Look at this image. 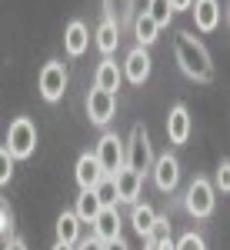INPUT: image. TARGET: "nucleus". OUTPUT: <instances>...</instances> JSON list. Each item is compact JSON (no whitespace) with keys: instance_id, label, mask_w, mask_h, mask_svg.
Masks as SVG:
<instances>
[{"instance_id":"obj_1","label":"nucleus","mask_w":230,"mask_h":250,"mask_svg":"<svg viewBox=\"0 0 230 250\" xmlns=\"http://www.w3.org/2000/svg\"><path fill=\"white\" fill-rule=\"evenodd\" d=\"M173 43H177V63H180V70H184L190 80L207 83V80L213 77V63H210L207 47L193 37V34H187V30H180Z\"/></svg>"},{"instance_id":"obj_2","label":"nucleus","mask_w":230,"mask_h":250,"mask_svg":"<svg viewBox=\"0 0 230 250\" xmlns=\"http://www.w3.org/2000/svg\"><path fill=\"white\" fill-rule=\"evenodd\" d=\"M34 147H37V127H34V120L30 117H17L10 124V130H7V154L14 157V160H27V157L34 154Z\"/></svg>"},{"instance_id":"obj_3","label":"nucleus","mask_w":230,"mask_h":250,"mask_svg":"<svg viewBox=\"0 0 230 250\" xmlns=\"http://www.w3.org/2000/svg\"><path fill=\"white\" fill-rule=\"evenodd\" d=\"M150 164H153L150 137H147V130H144V127H134V134H130V144L124 147V167L144 177V170H150Z\"/></svg>"},{"instance_id":"obj_4","label":"nucleus","mask_w":230,"mask_h":250,"mask_svg":"<svg viewBox=\"0 0 230 250\" xmlns=\"http://www.w3.org/2000/svg\"><path fill=\"white\" fill-rule=\"evenodd\" d=\"M37 87H40V97L47 104H57L60 97H63V90H67V67L60 60H47L43 70H40V77H37Z\"/></svg>"},{"instance_id":"obj_5","label":"nucleus","mask_w":230,"mask_h":250,"mask_svg":"<svg viewBox=\"0 0 230 250\" xmlns=\"http://www.w3.org/2000/svg\"><path fill=\"white\" fill-rule=\"evenodd\" d=\"M184 204H187V213H190V217H210L213 204H217V197H213V184H210V180H204V177H197L190 187H187Z\"/></svg>"},{"instance_id":"obj_6","label":"nucleus","mask_w":230,"mask_h":250,"mask_svg":"<svg viewBox=\"0 0 230 250\" xmlns=\"http://www.w3.org/2000/svg\"><path fill=\"white\" fill-rule=\"evenodd\" d=\"M97 164H100V173H107V177H114L120 167H124V140L117 134H104L100 137V144H97Z\"/></svg>"},{"instance_id":"obj_7","label":"nucleus","mask_w":230,"mask_h":250,"mask_svg":"<svg viewBox=\"0 0 230 250\" xmlns=\"http://www.w3.org/2000/svg\"><path fill=\"white\" fill-rule=\"evenodd\" d=\"M117 114V94H107V90H90L87 94V117H90V124L97 127H104V124H110Z\"/></svg>"},{"instance_id":"obj_8","label":"nucleus","mask_w":230,"mask_h":250,"mask_svg":"<svg viewBox=\"0 0 230 250\" xmlns=\"http://www.w3.org/2000/svg\"><path fill=\"white\" fill-rule=\"evenodd\" d=\"M153 167V184L160 187L164 193H170L177 184H180V160L173 154H164V157H157L150 164Z\"/></svg>"},{"instance_id":"obj_9","label":"nucleus","mask_w":230,"mask_h":250,"mask_svg":"<svg viewBox=\"0 0 230 250\" xmlns=\"http://www.w3.org/2000/svg\"><path fill=\"white\" fill-rule=\"evenodd\" d=\"M114 187H117V204H137L140 197V187H144V177L127 167H120L114 173Z\"/></svg>"},{"instance_id":"obj_10","label":"nucleus","mask_w":230,"mask_h":250,"mask_svg":"<svg viewBox=\"0 0 230 250\" xmlns=\"http://www.w3.org/2000/svg\"><path fill=\"white\" fill-rule=\"evenodd\" d=\"M90 224H94V237L100 244H110V240L120 237V213H117V207H100V213Z\"/></svg>"},{"instance_id":"obj_11","label":"nucleus","mask_w":230,"mask_h":250,"mask_svg":"<svg viewBox=\"0 0 230 250\" xmlns=\"http://www.w3.org/2000/svg\"><path fill=\"white\" fill-rule=\"evenodd\" d=\"M150 54H147V47H134L130 54H127V63H124V77L130 80V83H144V80L150 77Z\"/></svg>"},{"instance_id":"obj_12","label":"nucleus","mask_w":230,"mask_h":250,"mask_svg":"<svg viewBox=\"0 0 230 250\" xmlns=\"http://www.w3.org/2000/svg\"><path fill=\"white\" fill-rule=\"evenodd\" d=\"M190 10H193V23H197V30L210 34V30L220 27V3H217V0H193Z\"/></svg>"},{"instance_id":"obj_13","label":"nucleus","mask_w":230,"mask_h":250,"mask_svg":"<svg viewBox=\"0 0 230 250\" xmlns=\"http://www.w3.org/2000/svg\"><path fill=\"white\" fill-rule=\"evenodd\" d=\"M167 137L173 144H187V137H190V114H187L184 104L170 107V114H167Z\"/></svg>"},{"instance_id":"obj_14","label":"nucleus","mask_w":230,"mask_h":250,"mask_svg":"<svg viewBox=\"0 0 230 250\" xmlns=\"http://www.w3.org/2000/svg\"><path fill=\"white\" fill-rule=\"evenodd\" d=\"M63 47H67L70 57H80V54L90 47V30H87V23L74 20V23L67 27V34H63Z\"/></svg>"},{"instance_id":"obj_15","label":"nucleus","mask_w":230,"mask_h":250,"mask_svg":"<svg viewBox=\"0 0 230 250\" xmlns=\"http://www.w3.org/2000/svg\"><path fill=\"white\" fill-rule=\"evenodd\" d=\"M100 177H104V173H100L97 157L94 154H80V160H77V184H80V190H94Z\"/></svg>"},{"instance_id":"obj_16","label":"nucleus","mask_w":230,"mask_h":250,"mask_svg":"<svg viewBox=\"0 0 230 250\" xmlns=\"http://www.w3.org/2000/svg\"><path fill=\"white\" fill-rule=\"evenodd\" d=\"M120 80H124V74H120V67H117L114 60L107 57L100 67H97V77H94V87L97 90H107V94H117L120 90Z\"/></svg>"},{"instance_id":"obj_17","label":"nucleus","mask_w":230,"mask_h":250,"mask_svg":"<svg viewBox=\"0 0 230 250\" xmlns=\"http://www.w3.org/2000/svg\"><path fill=\"white\" fill-rule=\"evenodd\" d=\"M80 224H84V220H80L74 210H63V213L57 217V240H60V244H70V247H74L77 240H80Z\"/></svg>"},{"instance_id":"obj_18","label":"nucleus","mask_w":230,"mask_h":250,"mask_svg":"<svg viewBox=\"0 0 230 250\" xmlns=\"http://www.w3.org/2000/svg\"><path fill=\"white\" fill-rule=\"evenodd\" d=\"M104 20H110L117 27L134 20V0H104Z\"/></svg>"},{"instance_id":"obj_19","label":"nucleus","mask_w":230,"mask_h":250,"mask_svg":"<svg viewBox=\"0 0 230 250\" xmlns=\"http://www.w3.org/2000/svg\"><path fill=\"white\" fill-rule=\"evenodd\" d=\"M117 43H120V27L117 23H110V20H104L100 27H97V47H100V54H114Z\"/></svg>"},{"instance_id":"obj_20","label":"nucleus","mask_w":230,"mask_h":250,"mask_svg":"<svg viewBox=\"0 0 230 250\" xmlns=\"http://www.w3.org/2000/svg\"><path fill=\"white\" fill-rule=\"evenodd\" d=\"M134 230L140 233V237H150L153 233V220H157V210H153L150 204H134Z\"/></svg>"},{"instance_id":"obj_21","label":"nucleus","mask_w":230,"mask_h":250,"mask_svg":"<svg viewBox=\"0 0 230 250\" xmlns=\"http://www.w3.org/2000/svg\"><path fill=\"white\" fill-rule=\"evenodd\" d=\"M157 34H160V27H157L147 14H137L134 17V37H137L140 47H150L153 40H157Z\"/></svg>"},{"instance_id":"obj_22","label":"nucleus","mask_w":230,"mask_h":250,"mask_svg":"<svg viewBox=\"0 0 230 250\" xmlns=\"http://www.w3.org/2000/svg\"><path fill=\"white\" fill-rule=\"evenodd\" d=\"M74 213L80 217V220H94L97 213H100V200L94 197V190H80V197H77V207H74Z\"/></svg>"},{"instance_id":"obj_23","label":"nucleus","mask_w":230,"mask_h":250,"mask_svg":"<svg viewBox=\"0 0 230 250\" xmlns=\"http://www.w3.org/2000/svg\"><path fill=\"white\" fill-rule=\"evenodd\" d=\"M94 197L100 200V207H117V187H114V177H100L94 187Z\"/></svg>"},{"instance_id":"obj_24","label":"nucleus","mask_w":230,"mask_h":250,"mask_svg":"<svg viewBox=\"0 0 230 250\" xmlns=\"http://www.w3.org/2000/svg\"><path fill=\"white\" fill-rule=\"evenodd\" d=\"M144 14H147V17H150L153 23H157V27H167V23H170V20H173L170 0H150V3H147V10H144Z\"/></svg>"},{"instance_id":"obj_25","label":"nucleus","mask_w":230,"mask_h":250,"mask_svg":"<svg viewBox=\"0 0 230 250\" xmlns=\"http://www.w3.org/2000/svg\"><path fill=\"white\" fill-rule=\"evenodd\" d=\"M10 233H14V213H10V207H7V200H0V240L7 244Z\"/></svg>"},{"instance_id":"obj_26","label":"nucleus","mask_w":230,"mask_h":250,"mask_svg":"<svg viewBox=\"0 0 230 250\" xmlns=\"http://www.w3.org/2000/svg\"><path fill=\"white\" fill-rule=\"evenodd\" d=\"M10 177H14V157L7 154V147H0V187L10 184Z\"/></svg>"},{"instance_id":"obj_27","label":"nucleus","mask_w":230,"mask_h":250,"mask_svg":"<svg viewBox=\"0 0 230 250\" xmlns=\"http://www.w3.org/2000/svg\"><path fill=\"white\" fill-rule=\"evenodd\" d=\"M173 250H207V244H204L197 233H184V237L173 244Z\"/></svg>"},{"instance_id":"obj_28","label":"nucleus","mask_w":230,"mask_h":250,"mask_svg":"<svg viewBox=\"0 0 230 250\" xmlns=\"http://www.w3.org/2000/svg\"><path fill=\"white\" fill-rule=\"evenodd\" d=\"M217 187H220L224 193L230 190V164H227V160H224V164L217 167Z\"/></svg>"},{"instance_id":"obj_29","label":"nucleus","mask_w":230,"mask_h":250,"mask_svg":"<svg viewBox=\"0 0 230 250\" xmlns=\"http://www.w3.org/2000/svg\"><path fill=\"white\" fill-rule=\"evenodd\" d=\"M74 250H104V244H100L97 237H87V240H80Z\"/></svg>"},{"instance_id":"obj_30","label":"nucleus","mask_w":230,"mask_h":250,"mask_svg":"<svg viewBox=\"0 0 230 250\" xmlns=\"http://www.w3.org/2000/svg\"><path fill=\"white\" fill-rule=\"evenodd\" d=\"M153 240H157V250H173L170 233H164V237H153Z\"/></svg>"},{"instance_id":"obj_31","label":"nucleus","mask_w":230,"mask_h":250,"mask_svg":"<svg viewBox=\"0 0 230 250\" xmlns=\"http://www.w3.org/2000/svg\"><path fill=\"white\" fill-rule=\"evenodd\" d=\"M104 250H130V247L124 244V237H117V240H110V244H104Z\"/></svg>"},{"instance_id":"obj_32","label":"nucleus","mask_w":230,"mask_h":250,"mask_svg":"<svg viewBox=\"0 0 230 250\" xmlns=\"http://www.w3.org/2000/svg\"><path fill=\"white\" fill-rule=\"evenodd\" d=\"M190 3L193 0H170V10L177 14V10H190Z\"/></svg>"},{"instance_id":"obj_33","label":"nucleus","mask_w":230,"mask_h":250,"mask_svg":"<svg viewBox=\"0 0 230 250\" xmlns=\"http://www.w3.org/2000/svg\"><path fill=\"white\" fill-rule=\"evenodd\" d=\"M3 250H27V244H23V240H14V237H10V240L3 244Z\"/></svg>"},{"instance_id":"obj_34","label":"nucleus","mask_w":230,"mask_h":250,"mask_svg":"<svg viewBox=\"0 0 230 250\" xmlns=\"http://www.w3.org/2000/svg\"><path fill=\"white\" fill-rule=\"evenodd\" d=\"M144 250H157V240H153V237H147V244H144Z\"/></svg>"},{"instance_id":"obj_35","label":"nucleus","mask_w":230,"mask_h":250,"mask_svg":"<svg viewBox=\"0 0 230 250\" xmlns=\"http://www.w3.org/2000/svg\"><path fill=\"white\" fill-rule=\"evenodd\" d=\"M54 250H74V247H70V244H60V240H57V244H54Z\"/></svg>"}]
</instances>
